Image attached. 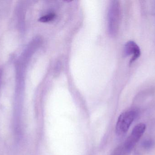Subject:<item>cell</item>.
Returning a JSON list of instances; mask_svg holds the SVG:
<instances>
[{"mask_svg":"<svg viewBox=\"0 0 155 155\" xmlns=\"http://www.w3.org/2000/svg\"><path fill=\"white\" fill-rule=\"evenodd\" d=\"M1 72H0V78H1Z\"/></svg>","mask_w":155,"mask_h":155,"instance_id":"obj_8","label":"cell"},{"mask_svg":"<svg viewBox=\"0 0 155 155\" xmlns=\"http://www.w3.org/2000/svg\"><path fill=\"white\" fill-rule=\"evenodd\" d=\"M124 54L126 56H131L130 63L134 62L141 55L140 47L133 41L127 42L124 48Z\"/></svg>","mask_w":155,"mask_h":155,"instance_id":"obj_3","label":"cell"},{"mask_svg":"<svg viewBox=\"0 0 155 155\" xmlns=\"http://www.w3.org/2000/svg\"><path fill=\"white\" fill-rule=\"evenodd\" d=\"M127 154L124 145L122 144L117 147L110 155H127Z\"/></svg>","mask_w":155,"mask_h":155,"instance_id":"obj_5","label":"cell"},{"mask_svg":"<svg viewBox=\"0 0 155 155\" xmlns=\"http://www.w3.org/2000/svg\"><path fill=\"white\" fill-rule=\"evenodd\" d=\"M154 144V142L153 140L148 139V140H145L143 142L142 146L145 149H149L153 147Z\"/></svg>","mask_w":155,"mask_h":155,"instance_id":"obj_7","label":"cell"},{"mask_svg":"<svg viewBox=\"0 0 155 155\" xmlns=\"http://www.w3.org/2000/svg\"><path fill=\"white\" fill-rule=\"evenodd\" d=\"M138 114L136 108L129 109L122 113L118 117L116 125V132L119 135L127 132L131 124Z\"/></svg>","mask_w":155,"mask_h":155,"instance_id":"obj_1","label":"cell"},{"mask_svg":"<svg viewBox=\"0 0 155 155\" xmlns=\"http://www.w3.org/2000/svg\"><path fill=\"white\" fill-rule=\"evenodd\" d=\"M55 15L54 14L51 13L47 15H44L41 17L39 21L42 22L46 23L53 21L55 18Z\"/></svg>","mask_w":155,"mask_h":155,"instance_id":"obj_6","label":"cell"},{"mask_svg":"<svg viewBox=\"0 0 155 155\" xmlns=\"http://www.w3.org/2000/svg\"><path fill=\"white\" fill-rule=\"evenodd\" d=\"M146 128V125L143 123H140L137 125L133 129L130 135L123 143L127 153H129L136 145L137 142L143 135Z\"/></svg>","mask_w":155,"mask_h":155,"instance_id":"obj_2","label":"cell"},{"mask_svg":"<svg viewBox=\"0 0 155 155\" xmlns=\"http://www.w3.org/2000/svg\"><path fill=\"white\" fill-rule=\"evenodd\" d=\"M119 5L117 2L113 5V8L111 9L110 14V22L111 30L113 32H115L118 28L120 16V8Z\"/></svg>","mask_w":155,"mask_h":155,"instance_id":"obj_4","label":"cell"}]
</instances>
